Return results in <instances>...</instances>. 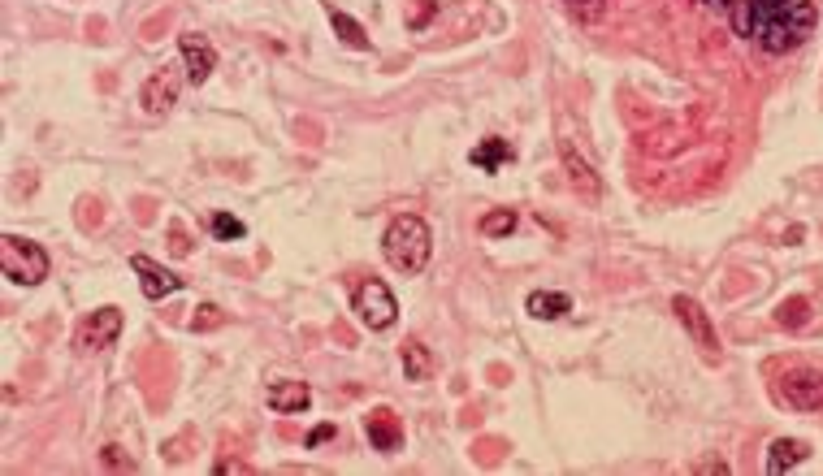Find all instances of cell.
Returning a JSON list of instances; mask_svg holds the SVG:
<instances>
[{"instance_id": "obj_4", "label": "cell", "mask_w": 823, "mask_h": 476, "mask_svg": "<svg viewBox=\"0 0 823 476\" xmlns=\"http://www.w3.org/2000/svg\"><path fill=\"white\" fill-rule=\"evenodd\" d=\"M351 308H356L360 325L369 329H390L399 321V303L395 295H390V286L382 282V277H369V282L356 286V299H351Z\"/></svg>"}, {"instance_id": "obj_16", "label": "cell", "mask_w": 823, "mask_h": 476, "mask_svg": "<svg viewBox=\"0 0 823 476\" xmlns=\"http://www.w3.org/2000/svg\"><path fill=\"white\" fill-rule=\"evenodd\" d=\"M403 373H408V381H425L429 373H434V360H429V347L421 338L403 342Z\"/></svg>"}, {"instance_id": "obj_21", "label": "cell", "mask_w": 823, "mask_h": 476, "mask_svg": "<svg viewBox=\"0 0 823 476\" xmlns=\"http://www.w3.org/2000/svg\"><path fill=\"white\" fill-rule=\"evenodd\" d=\"M486 238H503V234H512L516 230V213L512 208H494V213L481 217V226H477Z\"/></svg>"}, {"instance_id": "obj_22", "label": "cell", "mask_w": 823, "mask_h": 476, "mask_svg": "<svg viewBox=\"0 0 823 476\" xmlns=\"http://www.w3.org/2000/svg\"><path fill=\"white\" fill-rule=\"evenodd\" d=\"M564 5L577 22H598L607 13V0H564Z\"/></svg>"}, {"instance_id": "obj_12", "label": "cell", "mask_w": 823, "mask_h": 476, "mask_svg": "<svg viewBox=\"0 0 823 476\" xmlns=\"http://www.w3.org/2000/svg\"><path fill=\"white\" fill-rule=\"evenodd\" d=\"M308 403H312V390L304 386V381H273L269 386V407L273 412H282V416L304 412Z\"/></svg>"}, {"instance_id": "obj_10", "label": "cell", "mask_w": 823, "mask_h": 476, "mask_svg": "<svg viewBox=\"0 0 823 476\" xmlns=\"http://www.w3.org/2000/svg\"><path fill=\"white\" fill-rule=\"evenodd\" d=\"M139 104L148 109L152 117H161V113H169L178 104V74L174 70H156L148 83L139 87Z\"/></svg>"}, {"instance_id": "obj_9", "label": "cell", "mask_w": 823, "mask_h": 476, "mask_svg": "<svg viewBox=\"0 0 823 476\" xmlns=\"http://www.w3.org/2000/svg\"><path fill=\"white\" fill-rule=\"evenodd\" d=\"M130 269L139 273V290L148 299H165V295H178L182 290V277H174L165 264H156L152 256H143V251L139 256H130Z\"/></svg>"}, {"instance_id": "obj_27", "label": "cell", "mask_w": 823, "mask_h": 476, "mask_svg": "<svg viewBox=\"0 0 823 476\" xmlns=\"http://www.w3.org/2000/svg\"><path fill=\"white\" fill-rule=\"evenodd\" d=\"M707 9H715V13H733V0H702Z\"/></svg>"}, {"instance_id": "obj_13", "label": "cell", "mask_w": 823, "mask_h": 476, "mask_svg": "<svg viewBox=\"0 0 823 476\" xmlns=\"http://www.w3.org/2000/svg\"><path fill=\"white\" fill-rule=\"evenodd\" d=\"M806 455H811V446H806L802 438H780V442L772 446V455H767V472H772V476H785L789 468H798Z\"/></svg>"}, {"instance_id": "obj_7", "label": "cell", "mask_w": 823, "mask_h": 476, "mask_svg": "<svg viewBox=\"0 0 823 476\" xmlns=\"http://www.w3.org/2000/svg\"><path fill=\"white\" fill-rule=\"evenodd\" d=\"M178 48H182V61H187V78L195 87L208 83V74L217 70V48L208 44V35L200 31H182L178 35Z\"/></svg>"}, {"instance_id": "obj_15", "label": "cell", "mask_w": 823, "mask_h": 476, "mask_svg": "<svg viewBox=\"0 0 823 476\" xmlns=\"http://www.w3.org/2000/svg\"><path fill=\"white\" fill-rule=\"evenodd\" d=\"M512 143L507 139H481L477 148H473V165L481 169V174H499V165L503 161H512Z\"/></svg>"}, {"instance_id": "obj_8", "label": "cell", "mask_w": 823, "mask_h": 476, "mask_svg": "<svg viewBox=\"0 0 823 476\" xmlns=\"http://www.w3.org/2000/svg\"><path fill=\"white\" fill-rule=\"evenodd\" d=\"M672 308H676V316H681V325L689 329V338H694L702 351H707V355L720 351V338H715V325H711V316L702 312V303H698V299L676 295V299H672Z\"/></svg>"}, {"instance_id": "obj_17", "label": "cell", "mask_w": 823, "mask_h": 476, "mask_svg": "<svg viewBox=\"0 0 823 476\" xmlns=\"http://www.w3.org/2000/svg\"><path fill=\"white\" fill-rule=\"evenodd\" d=\"M564 165H568V174H572V187L585 191V200H598V191H603V187H598L594 169L585 165V161H577V152H572L568 143H564Z\"/></svg>"}, {"instance_id": "obj_14", "label": "cell", "mask_w": 823, "mask_h": 476, "mask_svg": "<svg viewBox=\"0 0 823 476\" xmlns=\"http://www.w3.org/2000/svg\"><path fill=\"white\" fill-rule=\"evenodd\" d=\"M525 308H529V316H538V321H559L564 312H572V299L564 290H533L525 299Z\"/></svg>"}, {"instance_id": "obj_3", "label": "cell", "mask_w": 823, "mask_h": 476, "mask_svg": "<svg viewBox=\"0 0 823 476\" xmlns=\"http://www.w3.org/2000/svg\"><path fill=\"white\" fill-rule=\"evenodd\" d=\"M815 22H819V13H815V5L811 0H793V9L785 13V18H776V22H767V26H759V48H767V52H789V48H802L806 44V35L815 31Z\"/></svg>"}, {"instance_id": "obj_24", "label": "cell", "mask_w": 823, "mask_h": 476, "mask_svg": "<svg viewBox=\"0 0 823 476\" xmlns=\"http://www.w3.org/2000/svg\"><path fill=\"white\" fill-rule=\"evenodd\" d=\"M104 464L109 468H135V459H126L122 446H104Z\"/></svg>"}, {"instance_id": "obj_23", "label": "cell", "mask_w": 823, "mask_h": 476, "mask_svg": "<svg viewBox=\"0 0 823 476\" xmlns=\"http://www.w3.org/2000/svg\"><path fill=\"white\" fill-rule=\"evenodd\" d=\"M213 234L221 238V243H234V238L247 234V226L239 217H230V213H213Z\"/></svg>"}, {"instance_id": "obj_1", "label": "cell", "mask_w": 823, "mask_h": 476, "mask_svg": "<svg viewBox=\"0 0 823 476\" xmlns=\"http://www.w3.org/2000/svg\"><path fill=\"white\" fill-rule=\"evenodd\" d=\"M382 251H386L390 269L412 277L425 269L429 256H434V234H429V226L416 213H399L382 234Z\"/></svg>"}, {"instance_id": "obj_19", "label": "cell", "mask_w": 823, "mask_h": 476, "mask_svg": "<svg viewBox=\"0 0 823 476\" xmlns=\"http://www.w3.org/2000/svg\"><path fill=\"white\" fill-rule=\"evenodd\" d=\"M806 321H811V299H802V295H793V299H785L776 308V325L780 329H802Z\"/></svg>"}, {"instance_id": "obj_18", "label": "cell", "mask_w": 823, "mask_h": 476, "mask_svg": "<svg viewBox=\"0 0 823 476\" xmlns=\"http://www.w3.org/2000/svg\"><path fill=\"white\" fill-rule=\"evenodd\" d=\"M746 5H750V39H754L759 35V26L785 18V13L793 9V0H746Z\"/></svg>"}, {"instance_id": "obj_6", "label": "cell", "mask_w": 823, "mask_h": 476, "mask_svg": "<svg viewBox=\"0 0 823 476\" xmlns=\"http://www.w3.org/2000/svg\"><path fill=\"white\" fill-rule=\"evenodd\" d=\"M117 334H122V312H117V308H96L83 325H78L74 342L83 351H104V347H113Z\"/></svg>"}, {"instance_id": "obj_25", "label": "cell", "mask_w": 823, "mask_h": 476, "mask_svg": "<svg viewBox=\"0 0 823 476\" xmlns=\"http://www.w3.org/2000/svg\"><path fill=\"white\" fill-rule=\"evenodd\" d=\"M330 438H334V425H321V429L308 433V446H321V442H330Z\"/></svg>"}, {"instance_id": "obj_26", "label": "cell", "mask_w": 823, "mask_h": 476, "mask_svg": "<svg viewBox=\"0 0 823 476\" xmlns=\"http://www.w3.org/2000/svg\"><path fill=\"white\" fill-rule=\"evenodd\" d=\"M217 472H252V468H247L243 459H221V464H217Z\"/></svg>"}, {"instance_id": "obj_5", "label": "cell", "mask_w": 823, "mask_h": 476, "mask_svg": "<svg viewBox=\"0 0 823 476\" xmlns=\"http://www.w3.org/2000/svg\"><path fill=\"white\" fill-rule=\"evenodd\" d=\"M776 399L793 407V412H819L823 407V373L819 368H806V364L789 368V373L776 381Z\"/></svg>"}, {"instance_id": "obj_11", "label": "cell", "mask_w": 823, "mask_h": 476, "mask_svg": "<svg viewBox=\"0 0 823 476\" xmlns=\"http://www.w3.org/2000/svg\"><path fill=\"white\" fill-rule=\"evenodd\" d=\"M364 433H369L373 451H382V455H395L403 446V425L390 407H377V412L364 416Z\"/></svg>"}, {"instance_id": "obj_20", "label": "cell", "mask_w": 823, "mask_h": 476, "mask_svg": "<svg viewBox=\"0 0 823 476\" xmlns=\"http://www.w3.org/2000/svg\"><path fill=\"white\" fill-rule=\"evenodd\" d=\"M330 22H334V31H338V39H343L347 48H360V52H369V35H364V26H360L356 18H347V13L330 9Z\"/></svg>"}, {"instance_id": "obj_2", "label": "cell", "mask_w": 823, "mask_h": 476, "mask_svg": "<svg viewBox=\"0 0 823 476\" xmlns=\"http://www.w3.org/2000/svg\"><path fill=\"white\" fill-rule=\"evenodd\" d=\"M0 273H5L13 286H39L48 277V251L31 243V238L5 234L0 238Z\"/></svg>"}]
</instances>
